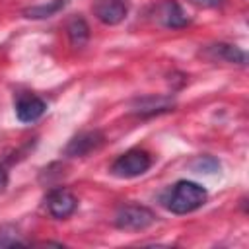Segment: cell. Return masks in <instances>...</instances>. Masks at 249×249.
I'll list each match as a JSON object with an SVG mask.
<instances>
[{"mask_svg": "<svg viewBox=\"0 0 249 249\" xmlns=\"http://www.w3.org/2000/svg\"><path fill=\"white\" fill-rule=\"evenodd\" d=\"M156 220L154 212L144 208V206H136V204H124L117 210L115 214V224L119 230H128V231H140L146 230L148 226H152Z\"/></svg>", "mask_w": 249, "mask_h": 249, "instance_id": "cell-2", "label": "cell"}, {"mask_svg": "<svg viewBox=\"0 0 249 249\" xmlns=\"http://www.w3.org/2000/svg\"><path fill=\"white\" fill-rule=\"evenodd\" d=\"M103 144V134L99 130H88V132H80L78 136H74L68 146L64 148V154L70 158H80L86 156L93 150H97Z\"/></svg>", "mask_w": 249, "mask_h": 249, "instance_id": "cell-6", "label": "cell"}, {"mask_svg": "<svg viewBox=\"0 0 249 249\" xmlns=\"http://www.w3.org/2000/svg\"><path fill=\"white\" fill-rule=\"evenodd\" d=\"M93 14H95V18L101 23H105V25H117V23H121L126 18L128 6H126L124 0H95Z\"/></svg>", "mask_w": 249, "mask_h": 249, "instance_id": "cell-5", "label": "cell"}, {"mask_svg": "<svg viewBox=\"0 0 249 249\" xmlns=\"http://www.w3.org/2000/svg\"><path fill=\"white\" fill-rule=\"evenodd\" d=\"M45 204H47V210L54 216V218H68L74 214L76 206H78V200L76 196L66 191V189H54L47 195L45 198Z\"/></svg>", "mask_w": 249, "mask_h": 249, "instance_id": "cell-4", "label": "cell"}, {"mask_svg": "<svg viewBox=\"0 0 249 249\" xmlns=\"http://www.w3.org/2000/svg\"><path fill=\"white\" fill-rule=\"evenodd\" d=\"M66 31H68L70 43H72L76 49H82V47L88 43V39H89V27H88V23H86L82 18L70 19Z\"/></svg>", "mask_w": 249, "mask_h": 249, "instance_id": "cell-10", "label": "cell"}, {"mask_svg": "<svg viewBox=\"0 0 249 249\" xmlns=\"http://www.w3.org/2000/svg\"><path fill=\"white\" fill-rule=\"evenodd\" d=\"M152 165V160L146 152L142 150H128L124 152L123 156L117 158V161L111 165V171L113 175L117 177H136V175H142L144 171H148V167Z\"/></svg>", "mask_w": 249, "mask_h": 249, "instance_id": "cell-3", "label": "cell"}, {"mask_svg": "<svg viewBox=\"0 0 249 249\" xmlns=\"http://www.w3.org/2000/svg\"><path fill=\"white\" fill-rule=\"evenodd\" d=\"M160 18H161V21H163L165 27H183V25L189 23L187 16H185L183 10L179 8V4L173 2V0H167V2L161 4V8H160Z\"/></svg>", "mask_w": 249, "mask_h": 249, "instance_id": "cell-8", "label": "cell"}, {"mask_svg": "<svg viewBox=\"0 0 249 249\" xmlns=\"http://www.w3.org/2000/svg\"><path fill=\"white\" fill-rule=\"evenodd\" d=\"M45 109H47L45 101L41 97H37V95H23L16 103V115H18V119L21 123H33V121H37L45 113Z\"/></svg>", "mask_w": 249, "mask_h": 249, "instance_id": "cell-7", "label": "cell"}, {"mask_svg": "<svg viewBox=\"0 0 249 249\" xmlns=\"http://www.w3.org/2000/svg\"><path fill=\"white\" fill-rule=\"evenodd\" d=\"M193 4H196V6H202V8H216V6H220L224 0H191Z\"/></svg>", "mask_w": 249, "mask_h": 249, "instance_id": "cell-15", "label": "cell"}, {"mask_svg": "<svg viewBox=\"0 0 249 249\" xmlns=\"http://www.w3.org/2000/svg\"><path fill=\"white\" fill-rule=\"evenodd\" d=\"M8 185V173L4 171V167L0 165V189H4Z\"/></svg>", "mask_w": 249, "mask_h": 249, "instance_id": "cell-16", "label": "cell"}, {"mask_svg": "<svg viewBox=\"0 0 249 249\" xmlns=\"http://www.w3.org/2000/svg\"><path fill=\"white\" fill-rule=\"evenodd\" d=\"M14 245H25V243L18 237L16 230H12V228H2V230H0V247H14Z\"/></svg>", "mask_w": 249, "mask_h": 249, "instance_id": "cell-13", "label": "cell"}, {"mask_svg": "<svg viewBox=\"0 0 249 249\" xmlns=\"http://www.w3.org/2000/svg\"><path fill=\"white\" fill-rule=\"evenodd\" d=\"M195 167L202 173V171H206V173H212L216 167H218V161L214 160V158H208V156H202V158H198L196 161H195Z\"/></svg>", "mask_w": 249, "mask_h": 249, "instance_id": "cell-14", "label": "cell"}, {"mask_svg": "<svg viewBox=\"0 0 249 249\" xmlns=\"http://www.w3.org/2000/svg\"><path fill=\"white\" fill-rule=\"evenodd\" d=\"M206 202V189L195 181H179L169 191L165 206L173 214H187L200 208Z\"/></svg>", "mask_w": 249, "mask_h": 249, "instance_id": "cell-1", "label": "cell"}, {"mask_svg": "<svg viewBox=\"0 0 249 249\" xmlns=\"http://www.w3.org/2000/svg\"><path fill=\"white\" fill-rule=\"evenodd\" d=\"M66 4H68V0H51V2H47V4H39V6L27 8L23 14H25V18H31V19H43V18L54 16V14L60 12Z\"/></svg>", "mask_w": 249, "mask_h": 249, "instance_id": "cell-11", "label": "cell"}, {"mask_svg": "<svg viewBox=\"0 0 249 249\" xmlns=\"http://www.w3.org/2000/svg\"><path fill=\"white\" fill-rule=\"evenodd\" d=\"M171 107H173V101L167 97H144V99H138L134 111L138 115H154V113L169 111Z\"/></svg>", "mask_w": 249, "mask_h": 249, "instance_id": "cell-9", "label": "cell"}, {"mask_svg": "<svg viewBox=\"0 0 249 249\" xmlns=\"http://www.w3.org/2000/svg\"><path fill=\"white\" fill-rule=\"evenodd\" d=\"M210 51L214 53L216 58H224V60H228V62H237V64H243V62H245V53L239 51V49L233 47V45H224V43H220V45H212Z\"/></svg>", "mask_w": 249, "mask_h": 249, "instance_id": "cell-12", "label": "cell"}]
</instances>
